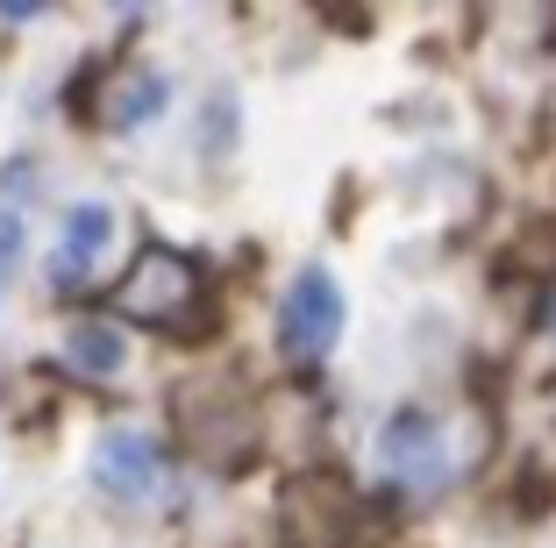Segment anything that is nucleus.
Returning <instances> with one entry per match:
<instances>
[{
    "mask_svg": "<svg viewBox=\"0 0 556 548\" xmlns=\"http://www.w3.org/2000/svg\"><path fill=\"white\" fill-rule=\"evenodd\" d=\"M386 456H393L407 477H442V435L428 413H400L393 428H386Z\"/></svg>",
    "mask_w": 556,
    "mask_h": 548,
    "instance_id": "obj_5",
    "label": "nucleus"
},
{
    "mask_svg": "<svg viewBox=\"0 0 556 548\" xmlns=\"http://www.w3.org/2000/svg\"><path fill=\"white\" fill-rule=\"evenodd\" d=\"M65 364L86 371V378H115L122 364H129V342H122L115 328H100V321H79L65 335Z\"/></svg>",
    "mask_w": 556,
    "mask_h": 548,
    "instance_id": "obj_6",
    "label": "nucleus"
},
{
    "mask_svg": "<svg viewBox=\"0 0 556 548\" xmlns=\"http://www.w3.org/2000/svg\"><path fill=\"white\" fill-rule=\"evenodd\" d=\"M343 321H350L343 285L307 264V271L286 285V300H278V349L286 356H328L343 342Z\"/></svg>",
    "mask_w": 556,
    "mask_h": 548,
    "instance_id": "obj_1",
    "label": "nucleus"
},
{
    "mask_svg": "<svg viewBox=\"0 0 556 548\" xmlns=\"http://www.w3.org/2000/svg\"><path fill=\"white\" fill-rule=\"evenodd\" d=\"M108 242H115V207L108 200H79L65 207V228H58V250H50V285H79L93 278V264L108 257Z\"/></svg>",
    "mask_w": 556,
    "mask_h": 548,
    "instance_id": "obj_2",
    "label": "nucleus"
},
{
    "mask_svg": "<svg viewBox=\"0 0 556 548\" xmlns=\"http://www.w3.org/2000/svg\"><path fill=\"white\" fill-rule=\"evenodd\" d=\"M172 100V86H164V72H136L129 86H122L115 100H108V122L115 129H143V122H157V107Z\"/></svg>",
    "mask_w": 556,
    "mask_h": 548,
    "instance_id": "obj_7",
    "label": "nucleus"
},
{
    "mask_svg": "<svg viewBox=\"0 0 556 548\" xmlns=\"http://www.w3.org/2000/svg\"><path fill=\"white\" fill-rule=\"evenodd\" d=\"M93 477H100V492H115V499H143L164 477V449L143 428H108L100 449H93Z\"/></svg>",
    "mask_w": 556,
    "mask_h": 548,
    "instance_id": "obj_3",
    "label": "nucleus"
},
{
    "mask_svg": "<svg viewBox=\"0 0 556 548\" xmlns=\"http://www.w3.org/2000/svg\"><path fill=\"white\" fill-rule=\"evenodd\" d=\"M186 300H193V271H186V257H172V250H150L129 271V285H122V307H129L136 321H172Z\"/></svg>",
    "mask_w": 556,
    "mask_h": 548,
    "instance_id": "obj_4",
    "label": "nucleus"
},
{
    "mask_svg": "<svg viewBox=\"0 0 556 548\" xmlns=\"http://www.w3.org/2000/svg\"><path fill=\"white\" fill-rule=\"evenodd\" d=\"M22 264V214L0 207V285H8V271Z\"/></svg>",
    "mask_w": 556,
    "mask_h": 548,
    "instance_id": "obj_8",
    "label": "nucleus"
}]
</instances>
